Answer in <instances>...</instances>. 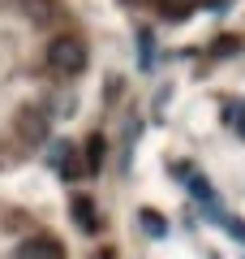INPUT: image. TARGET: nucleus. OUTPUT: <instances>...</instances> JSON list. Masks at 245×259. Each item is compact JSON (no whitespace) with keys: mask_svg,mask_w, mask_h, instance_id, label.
<instances>
[{"mask_svg":"<svg viewBox=\"0 0 245 259\" xmlns=\"http://www.w3.org/2000/svg\"><path fill=\"white\" fill-rule=\"evenodd\" d=\"M22 125H26V134H30V139H43V134H47V121H43V117H39V112H35V108H30V112H26V117H22Z\"/></svg>","mask_w":245,"mask_h":259,"instance_id":"1a4fd4ad","label":"nucleus"},{"mask_svg":"<svg viewBox=\"0 0 245 259\" xmlns=\"http://www.w3.org/2000/svg\"><path fill=\"white\" fill-rule=\"evenodd\" d=\"M18 259H65V246L56 238H47V233H35V238H26L18 246Z\"/></svg>","mask_w":245,"mask_h":259,"instance_id":"f03ea898","label":"nucleus"},{"mask_svg":"<svg viewBox=\"0 0 245 259\" xmlns=\"http://www.w3.org/2000/svg\"><path fill=\"white\" fill-rule=\"evenodd\" d=\"M47 65H52L60 78H78L82 69H86V44L73 35H60L47 44Z\"/></svg>","mask_w":245,"mask_h":259,"instance_id":"f257e3e1","label":"nucleus"},{"mask_svg":"<svg viewBox=\"0 0 245 259\" xmlns=\"http://www.w3.org/2000/svg\"><path fill=\"white\" fill-rule=\"evenodd\" d=\"M103 168V134H91L86 143V173H99Z\"/></svg>","mask_w":245,"mask_h":259,"instance_id":"20e7f679","label":"nucleus"},{"mask_svg":"<svg viewBox=\"0 0 245 259\" xmlns=\"http://www.w3.org/2000/svg\"><path fill=\"white\" fill-rule=\"evenodd\" d=\"M190 190H194V199H198V203H215V194H211V186H207V177H198V173H190Z\"/></svg>","mask_w":245,"mask_h":259,"instance_id":"0eeeda50","label":"nucleus"},{"mask_svg":"<svg viewBox=\"0 0 245 259\" xmlns=\"http://www.w3.org/2000/svg\"><path fill=\"white\" fill-rule=\"evenodd\" d=\"M194 5H198V0H159V9L168 13V18H185V13H194Z\"/></svg>","mask_w":245,"mask_h":259,"instance_id":"6e6552de","label":"nucleus"},{"mask_svg":"<svg viewBox=\"0 0 245 259\" xmlns=\"http://www.w3.org/2000/svg\"><path fill=\"white\" fill-rule=\"evenodd\" d=\"M138 44H142V69H151V56H155V39H151V30H142V35H138Z\"/></svg>","mask_w":245,"mask_h":259,"instance_id":"9d476101","label":"nucleus"},{"mask_svg":"<svg viewBox=\"0 0 245 259\" xmlns=\"http://www.w3.org/2000/svg\"><path fill=\"white\" fill-rule=\"evenodd\" d=\"M142 229L151 233V238H163V233H168V221H163L159 212H151V207H146V212H142Z\"/></svg>","mask_w":245,"mask_h":259,"instance_id":"423d86ee","label":"nucleus"},{"mask_svg":"<svg viewBox=\"0 0 245 259\" xmlns=\"http://www.w3.org/2000/svg\"><path fill=\"white\" fill-rule=\"evenodd\" d=\"M69 212H73V225H82L86 233H95V229H99V216H95V203H91V199H73V207H69Z\"/></svg>","mask_w":245,"mask_h":259,"instance_id":"7ed1b4c3","label":"nucleus"},{"mask_svg":"<svg viewBox=\"0 0 245 259\" xmlns=\"http://www.w3.org/2000/svg\"><path fill=\"white\" fill-rule=\"evenodd\" d=\"M69 151H73L69 143H52V147H47V164L65 173V168H69Z\"/></svg>","mask_w":245,"mask_h":259,"instance_id":"39448f33","label":"nucleus"}]
</instances>
